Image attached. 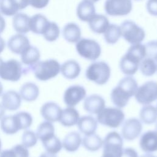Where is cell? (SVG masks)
<instances>
[{
	"mask_svg": "<svg viewBox=\"0 0 157 157\" xmlns=\"http://www.w3.org/2000/svg\"><path fill=\"white\" fill-rule=\"evenodd\" d=\"M138 88L136 79L132 76H126L120 80L110 93L112 103L118 108L124 107L129 99L134 96Z\"/></svg>",
	"mask_w": 157,
	"mask_h": 157,
	"instance_id": "6da1fadb",
	"label": "cell"
},
{
	"mask_svg": "<svg viewBox=\"0 0 157 157\" xmlns=\"http://www.w3.org/2000/svg\"><path fill=\"white\" fill-rule=\"evenodd\" d=\"M111 70L105 61H94L90 64L85 71L86 78L97 85L105 84L110 78Z\"/></svg>",
	"mask_w": 157,
	"mask_h": 157,
	"instance_id": "7a4b0ae2",
	"label": "cell"
},
{
	"mask_svg": "<svg viewBox=\"0 0 157 157\" xmlns=\"http://www.w3.org/2000/svg\"><path fill=\"white\" fill-rule=\"evenodd\" d=\"M61 66L55 59L39 61L31 69L35 77L40 81H47L58 75Z\"/></svg>",
	"mask_w": 157,
	"mask_h": 157,
	"instance_id": "3957f363",
	"label": "cell"
},
{
	"mask_svg": "<svg viewBox=\"0 0 157 157\" xmlns=\"http://www.w3.org/2000/svg\"><path fill=\"white\" fill-rule=\"evenodd\" d=\"M123 139L116 131L109 132L103 140L101 157H120L123 151Z\"/></svg>",
	"mask_w": 157,
	"mask_h": 157,
	"instance_id": "277c9868",
	"label": "cell"
},
{
	"mask_svg": "<svg viewBox=\"0 0 157 157\" xmlns=\"http://www.w3.org/2000/svg\"><path fill=\"white\" fill-rule=\"evenodd\" d=\"M96 120L104 126L117 128L123 123L124 113L118 107H105L98 113Z\"/></svg>",
	"mask_w": 157,
	"mask_h": 157,
	"instance_id": "5b68a950",
	"label": "cell"
},
{
	"mask_svg": "<svg viewBox=\"0 0 157 157\" xmlns=\"http://www.w3.org/2000/svg\"><path fill=\"white\" fill-rule=\"evenodd\" d=\"M75 48L81 57L90 61H96L101 54L99 44L91 39H80L77 42Z\"/></svg>",
	"mask_w": 157,
	"mask_h": 157,
	"instance_id": "8992f818",
	"label": "cell"
},
{
	"mask_svg": "<svg viewBox=\"0 0 157 157\" xmlns=\"http://www.w3.org/2000/svg\"><path fill=\"white\" fill-rule=\"evenodd\" d=\"M121 36L130 44L141 43L145 37V32L134 21L125 20L121 24Z\"/></svg>",
	"mask_w": 157,
	"mask_h": 157,
	"instance_id": "52a82bcc",
	"label": "cell"
},
{
	"mask_svg": "<svg viewBox=\"0 0 157 157\" xmlns=\"http://www.w3.org/2000/svg\"><path fill=\"white\" fill-rule=\"evenodd\" d=\"M23 74H25V68L20 61L15 59L3 61L0 66V78L4 80L17 82Z\"/></svg>",
	"mask_w": 157,
	"mask_h": 157,
	"instance_id": "ba28073f",
	"label": "cell"
},
{
	"mask_svg": "<svg viewBox=\"0 0 157 157\" xmlns=\"http://www.w3.org/2000/svg\"><path fill=\"white\" fill-rule=\"evenodd\" d=\"M137 102L142 105L150 104L157 100V82L150 80L139 87L134 95Z\"/></svg>",
	"mask_w": 157,
	"mask_h": 157,
	"instance_id": "9c48e42d",
	"label": "cell"
},
{
	"mask_svg": "<svg viewBox=\"0 0 157 157\" xmlns=\"http://www.w3.org/2000/svg\"><path fill=\"white\" fill-rule=\"evenodd\" d=\"M131 0H105L104 10L110 16H124L132 10Z\"/></svg>",
	"mask_w": 157,
	"mask_h": 157,
	"instance_id": "30bf717a",
	"label": "cell"
},
{
	"mask_svg": "<svg viewBox=\"0 0 157 157\" xmlns=\"http://www.w3.org/2000/svg\"><path fill=\"white\" fill-rule=\"evenodd\" d=\"M142 59L136 55L128 50L121 57L119 67L121 71L127 76H132L136 73Z\"/></svg>",
	"mask_w": 157,
	"mask_h": 157,
	"instance_id": "8fae6325",
	"label": "cell"
},
{
	"mask_svg": "<svg viewBox=\"0 0 157 157\" xmlns=\"http://www.w3.org/2000/svg\"><path fill=\"white\" fill-rule=\"evenodd\" d=\"M86 91L85 88L79 85L69 86L64 91L63 101L68 107H74L85 98Z\"/></svg>",
	"mask_w": 157,
	"mask_h": 157,
	"instance_id": "7c38bea8",
	"label": "cell"
},
{
	"mask_svg": "<svg viewBox=\"0 0 157 157\" xmlns=\"http://www.w3.org/2000/svg\"><path fill=\"white\" fill-rule=\"evenodd\" d=\"M142 130V122L137 118H131L126 120L123 124L121 135L125 140L131 141L140 134Z\"/></svg>",
	"mask_w": 157,
	"mask_h": 157,
	"instance_id": "4fadbf2b",
	"label": "cell"
},
{
	"mask_svg": "<svg viewBox=\"0 0 157 157\" xmlns=\"http://www.w3.org/2000/svg\"><path fill=\"white\" fill-rule=\"evenodd\" d=\"M139 147L147 153L157 151V131L149 130L143 133L140 137Z\"/></svg>",
	"mask_w": 157,
	"mask_h": 157,
	"instance_id": "5bb4252c",
	"label": "cell"
},
{
	"mask_svg": "<svg viewBox=\"0 0 157 157\" xmlns=\"http://www.w3.org/2000/svg\"><path fill=\"white\" fill-rule=\"evenodd\" d=\"M30 45L27 36L20 33L11 36L7 42L9 49L17 55H21Z\"/></svg>",
	"mask_w": 157,
	"mask_h": 157,
	"instance_id": "9a60e30c",
	"label": "cell"
},
{
	"mask_svg": "<svg viewBox=\"0 0 157 157\" xmlns=\"http://www.w3.org/2000/svg\"><path fill=\"white\" fill-rule=\"evenodd\" d=\"M105 100L101 96L93 94L85 98L83 102V109L91 114H98L105 108Z\"/></svg>",
	"mask_w": 157,
	"mask_h": 157,
	"instance_id": "2e32d148",
	"label": "cell"
},
{
	"mask_svg": "<svg viewBox=\"0 0 157 157\" xmlns=\"http://www.w3.org/2000/svg\"><path fill=\"white\" fill-rule=\"evenodd\" d=\"M62 109L54 102H47L40 108V114L43 118L50 122L59 121Z\"/></svg>",
	"mask_w": 157,
	"mask_h": 157,
	"instance_id": "e0dca14e",
	"label": "cell"
},
{
	"mask_svg": "<svg viewBox=\"0 0 157 157\" xmlns=\"http://www.w3.org/2000/svg\"><path fill=\"white\" fill-rule=\"evenodd\" d=\"M0 127L3 132L9 135L14 134L21 130V123L16 113L13 115L4 116L1 118Z\"/></svg>",
	"mask_w": 157,
	"mask_h": 157,
	"instance_id": "ac0fdd59",
	"label": "cell"
},
{
	"mask_svg": "<svg viewBox=\"0 0 157 157\" xmlns=\"http://www.w3.org/2000/svg\"><path fill=\"white\" fill-rule=\"evenodd\" d=\"M40 58V54L39 49L32 45L28 47L21 54V60L22 63L28 66L25 68V73L31 71L32 67L39 61Z\"/></svg>",
	"mask_w": 157,
	"mask_h": 157,
	"instance_id": "d6986e66",
	"label": "cell"
},
{
	"mask_svg": "<svg viewBox=\"0 0 157 157\" xmlns=\"http://www.w3.org/2000/svg\"><path fill=\"white\" fill-rule=\"evenodd\" d=\"M21 98L20 94L14 90H9L2 95V105L6 110L14 111L21 105Z\"/></svg>",
	"mask_w": 157,
	"mask_h": 157,
	"instance_id": "ffe728a7",
	"label": "cell"
},
{
	"mask_svg": "<svg viewBox=\"0 0 157 157\" xmlns=\"http://www.w3.org/2000/svg\"><path fill=\"white\" fill-rule=\"evenodd\" d=\"M76 13L79 20L88 22L96 14V9L93 2L88 0L82 1L77 7Z\"/></svg>",
	"mask_w": 157,
	"mask_h": 157,
	"instance_id": "44dd1931",
	"label": "cell"
},
{
	"mask_svg": "<svg viewBox=\"0 0 157 157\" xmlns=\"http://www.w3.org/2000/svg\"><path fill=\"white\" fill-rule=\"evenodd\" d=\"M81 67L79 63L74 59H69L64 62L60 67V72L64 77L72 80L76 78L80 73Z\"/></svg>",
	"mask_w": 157,
	"mask_h": 157,
	"instance_id": "7402d4cb",
	"label": "cell"
},
{
	"mask_svg": "<svg viewBox=\"0 0 157 157\" xmlns=\"http://www.w3.org/2000/svg\"><path fill=\"white\" fill-rule=\"evenodd\" d=\"M79 131L83 134L90 135L94 134L98 128V121L91 115H84L79 118L77 122Z\"/></svg>",
	"mask_w": 157,
	"mask_h": 157,
	"instance_id": "603a6c76",
	"label": "cell"
},
{
	"mask_svg": "<svg viewBox=\"0 0 157 157\" xmlns=\"http://www.w3.org/2000/svg\"><path fill=\"white\" fill-rule=\"evenodd\" d=\"M50 21L42 14L37 13L30 17L29 29L36 34H43Z\"/></svg>",
	"mask_w": 157,
	"mask_h": 157,
	"instance_id": "cb8c5ba5",
	"label": "cell"
},
{
	"mask_svg": "<svg viewBox=\"0 0 157 157\" xmlns=\"http://www.w3.org/2000/svg\"><path fill=\"white\" fill-rule=\"evenodd\" d=\"M79 118L78 112L72 107H68L62 110L59 121L64 126L71 127L77 123Z\"/></svg>",
	"mask_w": 157,
	"mask_h": 157,
	"instance_id": "d4e9b609",
	"label": "cell"
},
{
	"mask_svg": "<svg viewBox=\"0 0 157 157\" xmlns=\"http://www.w3.org/2000/svg\"><path fill=\"white\" fill-rule=\"evenodd\" d=\"M62 33L64 39L70 43H75L81 39V29L77 24L73 22L65 25Z\"/></svg>",
	"mask_w": 157,
	"mask_h": 157,
	"instance_id": "484cf974",
	"label": "cell"
},
{
	"mask_svg": "<svg viewBox=\"0 0 157 157\" xmlns=\"http://www.w3.org/2000/svg\"><path fill=\"white\" fill-rule=\"evenodd\" d=\"M82 141V139L80 134L76 131H72L64 137L62 145L67 151L74 152L78 149Z\"/></svg>",
	"mask_w": 157,
	"mask_h": 157,
	"instance_id": "4316f807",
	"label": "cell"
},
{
	"mask_svg": "<svg viewBox=\"0 0 157 157\" xmlns=\"http://www.w3.org/2000/svg\"><path fill=\"white\" fill-rule=\"evenodd\" d=\"M88 23L90 29L96 34L104 33L109 25L108 18L102 14H95Z\"/></svg>",
	"mask_w": 157,
	"mask_h": 157,
	"instance_id": "83f0119b",
	"label": "cell"
},
{
	"mask_svg": "<svg viewBox=\"0 0 157 157\" xmlns=\"http://www.w3.org/2000/svg\"><path fill=\"white\" fill-rule=\"evenodd\" d=\"M29 19L30 18L26 13H16L12 19V25L14 30L20 34L28 33L30 31Z\"/></svg>",
	"mask_w": 157,
	"mask_h": 157,
	"instance_id": "f1b7e54d",
	"label": "cell"
},
{
	"mask_svg": "<svg viewBox=\"0 0 157 157\" xmlns=\"http://www.w3.org/2000/svg\"><path fill=\"white\" fill-rule=\"evenodd\" d=\"M21 98L26 102L35 101L39 96V89L36 84L33 82H26L20 88Z\"/></svg>",
	"mask_w": 157,
	"mask_h": 157,
	"instance_id": "f546056e",
	"label": "cell"
},
{
	"mask_svg": "<svg viewBox=\"0 0 157 157\" xmlns=\"http://www.w3.org/2000/svg\"><path fill=\"white\" fill-rule=\"evenodd\" d=\"M140 120L146 124H151L157 121V110L152 105H144L139 112Z\"/></svg>",
	"mask_w": 157,
	"mask_h": 157,
	"instance_id": "4dcf8cb0",
	"label": "cell"
},
{
	"mask_svg": "<svg viewBox=\"0 0 157 157\" xmlns=\"http://www.w3.org/2000/svg\"><path fill=\"white\" fill-rule=\"evenodd\" d=\"M82 143L83 147L88 151H96L102 147L103 140L99 136L94 133L85 136Z\"/></svg>",
	"mask_w": 157,
	"mask_h": 157,
	"instance_id": "1f68e13d",
	"label": "cell"
},
{
	"mask_svg": "<svg viewBox=\"0 0 157 157\" xmlns=\"http://www.w3.org/2000/svg\"><path fill=\"white\" fill-rule=\"evenodd\" d=\"M37 139L43 142L55 135V128L52 122L45 121L41 123L37 127L36 131Z\"/></svg>",
	"mask_w": 157,
	"mask_h": 157,
	"instance_id": "d6a6232c",
	"label": "cell"
},
{
	"mask_svg": "<svg viewBox=\"0 0 157 157\" xmlns=\"http://www.w3.org/2000/svg\"><path fill=\"white\" fill-rule=\"evenodd\" d=\"M121 36L120 26L115 24H109L105 31L104 33V37L109 44H115Z\"/></svg>",
	"mask_w": 157,
	"mask_h": 157,
	"instance_id": "836d02e7",
	"label": "cell"
},
{
	"mask_svg": "<svg viewBox=\"0 0 157 157\" xmlns=\"http://www.w3.org/2000/svg\"><path fill=\"white\" fill-rule=\"evenodd\" d=\"M20 10L17 0H0V12L6 16H14Z\"/></svg>",
	"mask_w": 157,
	"mask_h": 157,
	"instance_id": "e575fe53",
	"label": "cell"
},
{
	"mask_svg": "<svg viewBox=\"0 0 157 157\" xmlns=\"http://www.w3.org/2000/svg\"><path fill=\"white\" fill-rule=\"evenodd\" d=\"M139 68L143 75L151 77L156 72L157 63L151 58L145 57L140 62Z\"/></svg>",
	"mask_w": 157,
	"mask_h": 157,
	"instance_id": "d590c367",
	"label": "cell"
},
{
	"mask_svg": "<svg viewBox=\"0 0 157 157\" xmlns=\"http://www.w3.org/2000/svg\"><path fill=\"white\" fill-rule=\"evenodd\" d=\"M42 143L46 151L52 154L56 155L59 153L63 147L61 142L55 135L42 142Z\"/></svg>",
	"mask_w": 157,
	"mask_h": 157,
	"instance_id": "8d00e7d4",
	"label": "cell"
},
{
	"mask_svg": "<svg viewBox=\"0 0 157 157\" xmlns=\"http://www.w3.org/2000/svg\"><path fill=\"white\" fill-rule=\"evenodd\" d=\"M59 33L60 30L58 25L55 22L50 21L42 35L46 40L53 42L58 38Z\"/></svg>",
	"mask_w": 157,
	"mask_h": 157,
	"instance_id": "74e56055",
	"label": "cell"
},
{
	"mask_svg": "<svg viewBox=\"0 0 157 157\" xmlns=\"http://www.w3.org/2000/svg\"><path fill=\"white\" fill-rule=\"evenodd\" d=\"M22 144L27 148L33 147L37 142L36 134L31 130H26L24 131L21 137Z\"/></svg>",
	"mask_w": 157,
	"mask_h": 157,
	"instance_id": "f35d334b",
	"label": "cell"
},
{
	"mask_svg": "<svg viewBox=\"0 0 157 157\" xmlns=\"http://www.w3.org/2000/svg\"><path fill=\"white\" fill-rule=\"evenodd\" d=\"M145 46L146 49V57L151 58L157 63V40H150L148 42Z\"/></svg>",
	"mask_w": 157,
	"mask_h": 157,
	"instance_id": "ab89813d",
	"label": "cell"
},
{
	"mask_svg": "<svg viewBox=\"0 0 157 157\" xmlns=\"http://www.w3.org/2000/svg\"><path fill=\"white\" fill-rule=\"evenodd\" d=\"M16 157H29V152L25 146L23 144H17L12 148Z\"/></svg>",
	"mask_w": 157,
	"mask_h": 157,
	"instance_id": "60d3db41",
	"label": "cell"
},
{
	"mask_svg": "<svg viewBox=\"0 0 157 157\" xmlns=\"http://www.w3.org/2000/svg\"><path fill=\"white\" fill-rule=\"evenodd\" d=\"M146 8L150 15L157 17V0H148Z\"/></svg>",
	"mask_w": 157,
	"mask_h": 157,
	"instance_id": "b9f144b4",
	"label": "cell"
},
{
	"mask_svg": "<svg viewBox=\"0 0 157 157\" xmlns=\"http://www.w3.org/2000/svg\"><path fill=\"white\" fill-rule=\"evenodd\" d=\"M50 0H29V4L36 9H42L45 7Z\"/></svg>",
	"mask_w": 157,
	"mask_h": 157,
	"instance_id": "7bdbcfd3",
	"label": "cell"
},
{
	"mask_svg": "<svg viewBox=\"0 0 157 157\" xmlns=\"http://www.w3.org/2000/svg\"><path fill=\"white\" fill-rule=\"evenodd\" d=\"M120 157H138V154L135 149L128 147L123 149Z\"/></svg>",
	"mask_w": 157,
	"mask_h": 157,
	"instance_id": "ee69618b",
	"label": "cell"
},
{
	"mask_svg": "<svg viewBox=\"0 0 157 157\" xmlns=\"http://www.w3.org/2000/svg\"><path fill=\"white\" fill-rule=\"evenodd\" d=\"M0 157H16V156L13 150H12V148H11L4 150L1 151Z\"/></svg>",
	"mask_w": 157,
	"mask_h": 157,
	"instance_id": "f6af8a7d",
	"label": "cell"
},
{
	"mask_svg": "<svg viewBox=\"0 0 157 157\" xmlns=\"http://www.w3.org/2000/svg\"><path fill=\"white\" fill-rule=\"evenodd\" d=\"M6 28V21L4 18L0 15V34H1Z\"/></svg>",
	"mask_w": 157,
	"mask_h": 157,
	"instance_id": "bcb514c9",
	"label": "cell"
},
{
	"mask_svg": "<svg viewBox=\"0 0 157 157\" xmlns=\"http://www.w3.org/2000/svg\"><path fill=\"white\" fill-rule=\"evenodd\" d=\"M6 47V42L0 36V53H1Z\"/></svg>",
	"mask_w": 157,
	"mask_h": 157,
	"instance_id": "7dc6e473",
	"label": "cell"
},
{
	"mask_svg": "<svg viewBox=\"0 0 157 157\" xmlns=\"http://www.w3.org/2000/svg\"><path fill=\"white\" fill-rule=\"evenodd\" d=\"M39 157H58L55 154H52V153H49L48 152H45V153H42Z\"/></svg>",
	"mask_w": 157,
	"mask_h": 157,
	"instance_id": "c3c4849f",
	"label": "cell"
},
{
	"mask_svg": "<svg viewBox=\"0 0 157 157\" xmlns=\"http://www.w3.org/2000/svg\"><path fill=\"white\" fill-rule=\"evenodd\" d=\"M5 110L6 109L2 106V104H0V120L5 115Z\"/></svg>",
	"mask_w": 157,
	"mask_h": 157,
	"instance_id": "681fc988",
	"label": "cell"
},
{
	"mask_svg": "<svg viewBox=\"0 0 157 157\" xmlns=\"http://www.w3.org/2000/svg\"><path fill=\"white\" fill-rule=\"evenodd\" d=\"M140 157H156V156H155L154 155H153L151 154V153H147V154H145V155H142V156H140Z\"/></svg>",
	"mask_w": 157,
	"mask_h": 157,
	"instance_id": "f907efd6",
	"label": "cell"
},
{
	"mask_svg": "<svg viewBox=\"0 0 157 157\" xmlns=\"http://www.w3.org/2000/svg\"><path fill=\"white\" fill-rule=\"evenodd\" d=\"M2 91H3V86H2L1 82H0V96H1V94L2 93Z\"/></svg>",
	"mask_w": 157,
	"mask_h": 157,
	"instance_id": "816d5d0a",
	"label": "cell"
},
{
	"mask_svg": "<svg viewBox=\"0 0 157 157\" xmlns=\"http://www.w3.org/2000/svg\"><path fill=\"white\" fill-rule=\"evenodd\" d=\"M88 1H91L92 2H98L99 0H88Z\"/></svg>",
	"mask_w": 157,
	"mask_h": 157,
	"instance_id": "f5cc1de1",
	"label": "cell"
},
{
	"mask_svg": "<svg viewBox=\"0 0 157 157\" xmlns=\"http://www.w3.org/2000/svg\"><path fill=\"white\" fill-rule=\"evenodd\" d=\"M2 62H3V60H2V59L0 57V66H1V64L2 63Z\"/></svg>",
	"mask_w": 157,
	"mask_h": 157,
	"instance_id": "db71d44e",
	"label": "cell"
},
{
	"mask_svg": "<svg viewBox=\"0 0 157 157\" xmlns=\"http://www.w3.org/2000/svg\"><path fill=\"white\" fill-rule=\"evenodd\" d=\"M1 147H2V144H1V140L0 139V152H1Z\"/></svg>",
	"mask_w": 157,
	"mask_h": 157,
	"instance_id": "11a10c76",
	"label": "cell"
},
{
	"mask_svg": "<svg viewBox=\"0 0 157 157\" xmlns=\"http://www.w3.org/2000/svg\"><path fill=\"white\" fill-rule=\"evenodd\" d=\"M155 129H156V131H157V122L156 123V125H155Z\"/></svg>",
	"mask_w": 157,
	"mask_h": 157,
	"instance_id": "9f6ffc18",
	"label": "cell"
},
{
	"mask_svg": "<svg viewBox=\"0 0 157 157\" xmlns=\"http://www.w3.org/2000/svg\"><path fill=\"white\" fill-rule=\"evenodd\" d=\"M136 1H141V0H136Z\"/></svg>",
	"mask_w": 157,
	"mask_h": 157,
	"instance_id": "6f0895ef",
	"label": "cell"
},
{
	"mask_svg": "<svg viewBox=\"0 0 157 157\" xmlns=\"http://www.w3.org/2000/svg\"><path fill=\"white\" fill-rule=\"evenodd\" d=\"M156 110H157V105H156Z\"/></svg>",
	"mask_w": 157,
	"mask_h": 157,
	"instance_id": "680465c9",
	"label": "cell"
},
{
	"mask_svg": "<svg viewBox=\"0 0 157 157\" xmlns=\"http://www.w3.org/2000/svg\"><path fill=\"white\" fill-rule=\"evenodd\" d=\"M156 72H157V70H156Z\"/></svg>",
	"mask_w": 157,
	"mask_h": 157,
	"instance_id": "91938a15",
	"label": "cell"
}]
</instances>
